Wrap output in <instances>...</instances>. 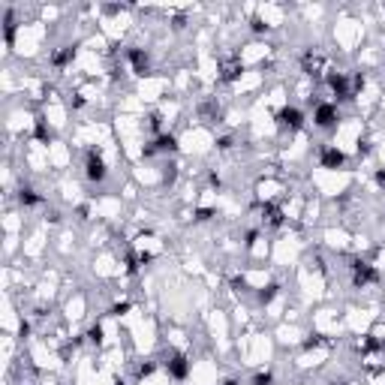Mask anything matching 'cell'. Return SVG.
Returning <instances> with one entry per match:
<instances>
[{
  "mask_svg": "<svg viewBox=\"0 0 385 385\" xmlns=\"http://www.w3.org/2000/svg\"><path fill=\"white\" fill-rule=\"evenodd\" d=\"M166 367H169L172 379H187V373H190V361H187V355H181V352H175Z\"/></svg>",
  "mask_w": 385,
  "mask_h": 385,
  "instance_id": "52a82bcc",
  "label": "cell"
},
{
  "mask_svg": "<svg viewBox=\"0 0 385 385\" xmlns=\"http://www.w3.org/2000/svg\"><path fill=\"white\" fill-rule=\"evenodd\" d=\"M84 175H87V181L90 184H102L105 181V163H102V157H99V151H87V163H84Z\"/></svg>",
  "mask_w": 385,
  "mask_h": 385,
  "instance_id": "6da1fadb",
  "label": "cell"
},
{
  "mask_svg": "<svg viewBox=\"0 0 385 385\" xmlns=\"http://www.w3.org/2000/svg\"><path fill=\"white\" fill-rule=\"evenodd\" d=\"M256 238H259V232H247V247H253V244H256Z\"/></svg>",
  "mask_w": 385,
  "mask_h": 385,
  "instance_id": "cb8c5ba5",
  "label": "cell"
},
{
  "mask_svg": "<svg viewBox=\"0 0 385 385\" xmlns=\"http://www.w3.org/2000/svg\"><path fill=\"white\" fill-rule=\"evenodd\" d=\"M241 72H244V66H241V63H229V66H226V72H223V81H235Z\"/></svg>",
  "mask_w": 385,
  "mask_h": 385,
  "instance_id": "5bb4252c",
  "label": "cell"
},
{
  "mask_svg": "<svg viewBox=\"0 0 385 385\" xmlns=\"http://www.w3.org/2000/svg\"><path fill=\"white\" fill-rule=\"evenodd\" d=\"M211 217H214V208H199V211H196V220H199V223H205V220H211Z\"/></svg>",
  "mask_w": 385,
  "mask_h": 385,
  "instance_id": "d6986e66",
  "label": "cell"
},
{
  "mask_svg": "<svg viewBox=\"0 0 385 385\" xmlns=\"http://www.w3.org/2000/svg\"><path fill=\"white\" fill-rule=\"evenodd\" d=\"M217 148H220V151H229V148H232V136H223V139H217Z\"/></svg>",
  "mask_w": 385,
  "mask_h": 385,
  "instance_id": "44dd1931",
  "label": "cell"
},
{
  "mask_svg": "<svg viewBox=\"0 0 385 385\" xmlns=\"http://www.w3.org/2000/svg\"><path fill=\"white\" fill-rule=\"evenodd\" d=\"M18 202H21V205H27V208H33V205H39L42 199H39L30 187H21V190H18Z\"/></svg>",
  "mask_w": 385,
  "mask_h": 385,
  "instance_id": "8fae6325",
  "label": "cell"
},
{
  "mask_svg": "<svg viewBox=\"0 0 385 385\" xmlns=\"http://www.w3.org/2000/svg\"><path fill=\"white\" fill-rule=\"evenodd\" d=\"M36 136H39V139H48V130H45V123H42V120L36 123Z\"/></svg>",
  "mask_w": 385,
  "mask_h": 385,
  "instance_id": "7402d4cb",
  "label": "cell"
},
{
  "mask_svg": "<svg viewBox=\"0 0 385 385\" xmlns=\"http://www.w3.org/2000/svg\"><path fill=\"white\" fill-rule=\"evenodd\" d=\"M328 87L334 90L337 99H352V90H349V81H346L343 72H331V75H328Z\"/></svg>",
  "mask_w": 385,
  "mask_h": 385,
  "instance_id": "8992f818",
  "label": "cell"
},
{
  "mask_svg": "<svg viewBox=\"0 0 385 385\" xmlns=\"http://www.w3.org/2000/svg\"><path fill=\"white\" fill-rule=\"evenodd\" d=\"M376 184L385 190V169H379V172H376Z\"/></svg>",
  "mask_w": 385,
  "mask_h": 385,
  "instance_id": "d4e9b609",
  "label": "cell"
},
{
  "mask_svg": "<svg viewBox=\"0 0 385 385\" xmlns=\"http://www.w3.org/2000/svg\"><path fill=\"white\" fill-rule=\"evenodd\" d=\"M271 382H274L271 370H265V373H256V376H253V385H271Z\"/></svg>",
  "mask_w": 385,
  "mask_h": 385,
  "instance_id": "e0dca14e",
  "label": "cell"
},
{
  "mask_svg": "<svg viewBox=\"0 0 385 385\" xmlns=\"http://www.w3.org/2000/svg\"><path fill=\"white\" fill-rule=\"evenodd\" d=\"M250 27H253V33H265V30H268V24H265L259 15H253V18H250Z\"/></svg>",
  "mask_w": 385,
  "mask_h": 385,
  "instance_id": "2e32d148",
  "label": "cell"
},
{
  "mask_svg": "<svg viewBox=\"0 0 385 385\" xmlns=\"http://www.w3.org/2000/svg\"><path fill=\"white\" fill-rule=\"evenodd\" d=\"M223 385H241V382H238V379H226Z\"/></svg>",
  "mask_w": 385,
  "mask_h": 385,
  "instance_id": "484cf974",
  "label": "cell"
},
{
  "mask_svg": "<svg viewBox=\"0 0 385 385\" xmlns=\"http://www.w3.org/2000/svg\"><path fill=\"white\" fill-rule=\"evenodd\" d=\"M277 120H280V126H286V130H301V126H304V111L295 108V105H286V108L277 111Z\"/></svg>",
  "mask_w": 385,
  "mask_h": 385,
  "instance_id": "3957f363",
  "label": "cell"
},
{
  "mask_svg": "<svg viewBox=\"0 0 385 385\" xmlns=\"http://www.w3.org/2000/svg\"><path fill=\"white\" fill-rule=\"evenodd\" d=\"M157 151H163V154L178 151V139H175V136H157V142H154L151 148H145V157H154Z\"/></svg>",
  "mask_w": 385,
  "mask_h": 385,
  "instance_id": "ba28073f",
  "label": "cell"
},
{
  "mask_svg": "<svg viewBox=\"0 0 385 385\" xmlns=\"http://www.w3.org/2000/svg\"><path fill=\"white\" fill-rule=\"evenodd\" d=\"M313 120H316V126L331 130V126H337V123H340V111H337V105H331V102H319V105H316Z\"/></svg>",
  "mask_w": 385,
  "mask_h": 385,
  "instance_id": "7a4b0ae2",
  "label": "cell"
},
{
  "mask_svg": "<svg viewBox=\"0 0 385 385\" xmlns=\"http://www.w3.org/2000/svg\"><path fill=\"white\" fill-rule=\"evenodd\" d=\"M87 337H90V343H96V346H99V343H102V328H99V325H93V328L87 331Z\"/></svg>",
  "mask_w": 385,
  "mask_h": 385,
  "instance_id": "ac0fdd59",
  "label": "cell"
},
{
  "mask_svg": "<svg viewBox=\"0 0 385 385\" xmlns=\"http://www.w3.org/2000/svg\"><path fill=\"white\" fill-rule=\"evenodd\" d=\"M126 262H130V265H126V268H130V274H136V271H139V259H136V256H130Z\"/></svg>",
  "mask_w": 385,
  "mask_h": 385,
  "instance_id": "603a6c76",
  "label": "cell"
},
{
  "mask_svg": "<svg viewBox=\"0 0 385 385\" xmlns=\"http://www.w3.org/2000/svg\"><path fill=\"white\" fill-rule=\"evenodd\" d=\"M277 292H280V286H277V283H268V286L259 292V301H262V304H271V301L277 298Z\"/></svg>",
  "mask_w": 385,
  "mask_h": 385,
  "instance_id": "7c38bea8",
  "label": "cell"
},
{
  "mask_svg": "<svg viewBox=\"0 0 385 385\" xmlns=\"http://www.w3.org/2000/svg\"><path fill=\"white\" fill-rule=\"evenodd\" d=\"M126 60L133 63L136 75H148V69H151V57H148L145 48H126Z\"/></svg>",
  "mask_w": 385,
  "mask_h": 385,
  "instance_id": "5b68a950",
  "label": "cell"
},
{
  "mask_svg": "<svg viewBox=\"0 0 385 385\" xmlns=\"http://www.w3.org/2000/svg\"><path fill=\"white\" fill-rule=\"evenodd\" d=\"M72 57H75V45H69V48H63V51H54V54H51V63H54V66H66Z\"/></svg>",
  "mask_w": 385,
  "mask_h": 385,
  "instance_id": "30bf717a",
  "label": "cell"
},
{
  "mask_svg": "<svg viewBox=\"0 0 385 385\" xmlns=\"http://www.w3.org/2000/svg\"><path fill=\"white\" fill-rule=\"evenodd\" d=\"M126 310H130V301H120V304L111 307V316H120V313H126Z\"/></svg>",
  "mask_w": 385,
  "mask_h": 385,
  "instance_id": "ffe728a7",
  "label": "cell"
},
{
  "mask_svg": "<svg viewBox=\"0 0 385 385\" xmlns=\"http://www.w3.org/2000/svg\"><path fill=\"white\" fill-rule=\"evenodd\" d=\"M343 163H346V154H343L340 148H331V145L322 148V166H325V169H340Z\"/></svg>",
  "mask_w": 385,
  "mask_h": 385,
  "instance_id": "9c48e42d",
  "label": "cell"
},
{
  "mask_svg": "<svg viewBox=\"0 0 385 385\" xmlns=\"http://www.w3.org/2000/svg\"><path fill=\"white\" fill-rule=\"evenodd\" d=\"M114 385H123V382H120V379H117V382H114Z\"/></svg>",
  "mask_w": 385,
  "mask_h": 385,
  "instance_id": "4316f807",
  "label": "cell"
},
{
  "mask_svg": "<svg viewBox=\"0 0 385 385\" xmlns=\"http://www.w3.org/2000/svg\"><path fill=\"white\" fill-rule=\"evenodd\" d=\"M262 214H268V223H271V226H280V223H283V214H280L274 205H265V208H262Z\"/></svg>",
  "mask_w": 385,
  "mask_h": 385,
  "instance_id": "4fadbf2b",
  "label": "cell"
},
{
  "mask_svg": "<svg viewBox=\"0 0 385 385\" xmlns=\"http://www.w3.org/2000/svg\"><path fill=\"white\" fill-rule=\"evenodd\" d=\"M376 280H379V274H376L367 262H361V259L352 262V283H355V286H367V283H376Z\"/></svg>",
  "mask_w": 385,
  "mask_h": 385,
  "instance_id": "277c9868",
  "label": "cell"
},
{
  "mask_svg": "<svg viewBox=\"0 0 385 385\" xmlns=\"http://www.w3.org/2000/svg\"><path fill=\"white\" fill-rule=\"evenodd\" d=\"M154 370H157V364H154V361H145V364H139V370H136V376H139V379H145V376H151Z\"/></svg>",
  "mask_w": 385,
  "mask_h": 385,
  "instance_id": "9a60e30c",
  "label": "cell"
}]
</instances>
